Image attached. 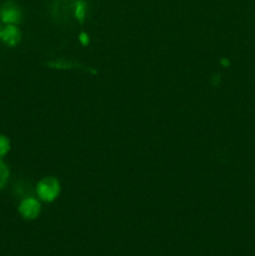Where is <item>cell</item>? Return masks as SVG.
I'll list each match as a JSON object with an SVG mask.
<instances>
[{
	"instance_id": "6da1fadb",
	"label": "cell",
	"mask_w": 255,
	"mask_h": 256,
	"mask_svg": "<svg viewBox=\"0 0 255 256\" xmlns=\"http://www.w3.org/2000/svg\"><path fill=\"white\" fill-rule=\"evenodd\" d=\"M36 192L38 196H39L42 202H54L60 192L59 180L54 176L42 178V179L38 182Z\"/></svg>"
},
{
	"instance_id": "7a4b0ae2",
	"label": "cell",
	"mask_w": 255,
	"mask_h": 256,
	"mask_svg": "<svg viewBox=\"0 0 255 256\" xmlns=\"http://www.w3.org/2000/svg\"><path fill=\"white\" fill-rule=\"evenodd\" d=\"M0 19L5 22V24H18L22 20V10L12 2H5L0 9Z\"/></svg>"
},
{
	"instance_id": "3957f363",
	"label": "cell",
	"mask_w": 255,
	"mask_h": 256,
	"mask_svg": "<svg viewBox=\"0 0 255 256\" xmlns=\"http://www.w3.org/2000/svg\"><path fill=\"white\" fill-rule=\"evenodd\" d=\"M19 212L26 220L36 219L40 214V202L34 198H26L20 202Z\"/></svg>"
},
{
	"instance_id": "277c9868",
	"label": "cell",
	"mask_w": 255,
	"mask_h": 256,
	"mask_svg": "<svg viewBox=\"0 0 255 256\" xmlns=\"http://www.w3.org/2000/svg\"><path fill=\"white\" fill-rule=\"evenodd\" d=\"M0 39L6 44L8 46H16L22 40V32H20L19 28L16 25L8 24L6 26L2 29V35Z\"/></svg>"
},
{
	"instance_id": "5b68a950",
	"label": "cell",
	"mask_w": 255,
	"mask_h": 256,
	"mask_svg": "<svg viewBox=\"0 0 255 256\" xmlns=\"http://www.w3.org/2000/svg\"><path fill=\"white\" fill-rule=\"evenodd\" d=\"M8 179H9V168L0 159V190L6 185Z\"/></svg>"
},
{
	"instance_id": "8992f818",
	"label": "cell",
	"mask_w": 255,
	"mask_h": 256,
	"mask_svg": "<svg viewBox=\"0 0 255 256\" xmlns=\"http://www.w3.org/2000/svg\"><path fill=\"white\" fill-rule=\"evenodd\" d=\"M10 140L5 135H0V159L9 152Z\"/></svg>"
},
{
	"instance_id": "52a82bcc",
	"label": "cell",
	"mask_w": 255,
	"mask_h": 256,
	"mask_svg": "<svg viewBox=\"0 0 255 256\" xmlns=\"http://www.w3.org/2000/svg\"><path fill=\"white\" fill-rule=\"evenodd\" d=\"M75 15L80 22H82L85 18V4L82 2H76V8H75Z\"/></svg>"
},
{
	"instance_id": "ba28073f",
	"label": "cell",
	"mask_w": 255,
	"mask_h": 256,
	"mask_svg": "<svg viewBox=\"0 0 255 256\" xmlns=\"http://www.w3.org/2000/svg\"><path fill=\"white\" fill-rule=\"evenodd\" d=\"M80 42H82L84 45H86L88 42H89V39H88V35L85 34V32H82V34H80Z\"/></svg>"
},
{
	"instance_id": "9c48e42d",
	"label": "cell",
	"mask_w": 255,
	"mask_h": 256,
	"mask_svg": "<svg viewBox=\"0 0 255 256\" xmlns=\"http://www.w3.org/2000/svg\"><path fill=\"white\" fill-rule=\"evenodd\" d=\"M222 64L225 65V66H228V65H229V62H228L226 59H222Z\"/></svg>"
},
{
	"instance_id": "30bf717a",
	"label": "cell",
	"mask_w": 255,
	"mask_h": 256,
	"mask_svg": "<svg viewBox=\"0 0 255 256\" xmlns=\"http://www.w3.org/2000/svg\"><path fill=\"white\" fill-rule=\"evenodd\" d=\"M0 35H2V26H0Z\"/></svg>"
}]
</instances>
